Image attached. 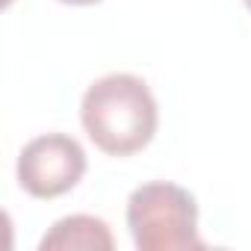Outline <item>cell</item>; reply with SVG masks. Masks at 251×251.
<instances>
[{
  "instance_id": "6da1fadb",
  "label": "cell",
  "mask_w": 251,
  "mask_h": 251,
  "mask_svg": "<svg viewBox=\"0 0 251 251\" xmlns=\"http://www.w3.org/2000/svg\"><path fill=\"white\" fill-rule=\"evenodd\" d=\"M86 136L109 157H130L157 133V100L136 74H106L95 80L80 103Z\"/></svg>"
},
{
  "instance_id": "7a4b0ae2",
  "label": "cell",
  "mask_w": 251,
  "mask_h": 251,
  "mask_svg": "<svg viewBox=\"0 0 251 251\" xmlns=\"http://www.w3.org/2000/svg\"><path fill=\"white\" fill-rule=\"evenodd\" d=\"M127 227L139 251H201L195 195L169 180H151L127 198Z\"/></svg>"
},
{
  "instance_id": "3957f363",
  "label": "cell",
  "mask_w": 251,
  "mask_h": 251,
  "mask_svg": "<svg viewBox=\"0 0 251 251\" xmlns=\"http://www.w3.org/2000/svg\"><path fill=\"white\" fill-rule=\"evenodd\" d=\"M18 183L33 198H59L86 175V151L68 133H45L24 145L15 166Z\"/></svg>"
},
{
  "instance_id": "277c9868",
  "label": "cell",
  "mask_w": 251,
  "mask_h": 251,
  "mask_svg": "<svg viewBox=\"0 0 251 251\" xmlns=\"http://www.w3.org/2000/svg\"><path fill=\"white\" fill-rule=\"evenodd\" d=\"M115 239L103 219L98 216H65L39 242V251H112Z\"/></svg>"
},
{
  "instance_id": "5b68a950",
  "label": "cell",
  "mask_w": 251,
  "mask_h": 251,
  "mask_svg": "<svg viewBox=\"0 0 251 251\" xmlns=\"http://www.w3.org/2000/svg\"><path fill=\"white\" fill-rule=\"evenodd\" d=\"M59 3H68V6H92V3H100V0H59Z\"/></svg>"
},
{
  "instance_id": "8992f818",
  "label": "cell",
  "mask_w": 251,
  "mask_h": 251,
  "mask_svg": "<svg viewBox=\"0 0 251 251\" xmlns=\"http://www.w3.org/2000/svg\"><path fill=\"white\" fill-rule=\"evenodd\" d=\"M242 3H245V6H248V12H251V0H242Z\"/></svg>"
}]
</instances>
